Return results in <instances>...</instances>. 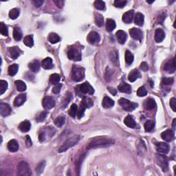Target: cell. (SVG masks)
<instances>
[{
    "instance_id": "cell-58",
    "label": "cell",
    "mask_w": 176,
    "mask_h": 176,
    "mask_svg": "<svg viewBox=\"0 0 176 176\" xmlns=\"http://www.w3.org/2000/svg\"><path fill=\"white\" fill-rule=\"evenodd\" d=\"M54 2L59 8H63V5H64V1H62V0H55Z\"/></svg>"
},
{
    "instance_id": "cell-33",
    "label": "cell",
    "mask_w": 176,
    "mask_h": 176,
    "mask_svg": "<svg viewBox=\"0 0 176 176\" xmlns=\"http://www.w3.org/2000/svg\"><path fill=\"white\" fill-rule=\"evenodd\" d=\"M125 62L127 65H131L134 61V55H132V53L131 52L130 50H127L125 51Z\"/></svg>"
},
{
    "instance_id": "cell-46",
    "label": "cell",
    "mask_w": 176,
    "mask_h": 176,
    "mask_svg": "<svg viewBox=\"0 0 176 176\" xmlns=\"http://www.w3.org/2000/svg\"><path fill=\"white\" fill-rule=\"evenodd\" d=\"M8 88V83L4 80H0V94L2 95Z\"/></svg>"
},
{
    "instance_id": "cell-34",
    "label": "cell",
    "mask_w": 176,
    "mask_h": 176,
    "mask_svg": "<svg viewBox=\"0 0 176 176\" xmlns=\"http://www.w3.org/2000/svg\"><path fill=\"white\" fill-rule=\"evenodd\" d=\"M94 20H95V24H96L98 26H99V27H101V26H103L104 18L102 15L99 14V13H96V14H95Z\"/></svg>"
},
{
    "instance_id": "cell-21",
    "label": "cell",
    "mask_w": 176,
    "mask_h": 176,
    "mask_svg": "<svg viewBox=\"0 0 176 176\" xmlns=\"http://www.w3.org/2000/svg\"><path fill=\"white\" fill-rule=\"evenodd\" d=\"M165 37L164 32L162 29H156L155 32V40L157 43H160Z\"/></svg>"
},
{
    "instance_id": "cell-61",
    "label": "cell",
    "mask_w": 176,
    "mask_h": 176,
    "mask_svg": "<svg viewBox=\"0 0 176 176\" xmlns=\"http://www.w3.org/2000/svg\"><path fill=\"white\" fill-rule=\"evenodd\" d=\"M108 90H109L112 95H114V96H115V95H116L117 94V91L116 89H114L113 87H108Z\"/></svg>"
},
{
    "instance_id": "cell-41",
    "label": "cell",
    "mask_w": 176,
    "mask_h": 176,
    "mask_svg": "<svg viewBox=\"0 0 176 176\" xmlns=\"http://www.w3.org/2000/svg\"><path fill=\"white\" fill-rule=\"evenodd\" d=\"M154 126H155L154 122L153 121H150V120L146 121L145 125H144V127H145V130L147 132H151V131H152L153 129L154 128Z\"/></svg>"
},
{
    "instance_id": "cell-10",
    "label": "cell",
    "mask_w": 176,
    "mask_h": 176,
    "mask_svg": "<svg viewBox=\"0 0 176 176\" xmlns=\"http://www.w3.org/2000/svg\"><path fill=\"white\" fill-rule=\"evenodd\" d=\"M130 36L134 39V40L136 41H141L143 38V34L142 30L140 29L136 28H133L130 30Z\"/></svg>"
},
{
    "instance_id": "cell-6",
    "label": "cell",
    "mask_w": 176,
    "mask_h": 176,
    "mask_svg": "<svg viewBox=\"0 0 176 176\" xmlns=\"http://www.w3.org/2000/svg\"><path fill=\"white\" fill-rule=\"evenodd\" d=\"M67 57L72 61H79L81 60V53L80 50L76 48H71L67 52Z\"/></svg>"
},
{
    "instance_id": "cell-35",
    "label": "cell",
    "mask_w": 176,
    "mask_h": 176,
    "mask_svg": "<svg viewBox=\"0 0 176 176\" xmlns=\"http://www.w3.org/2000/svg\"><path fill=\"white\" fill-rule=\"evenodd\" d=\"M78 107L77 105L75 103L72 104L70 107V110H69V112H68L69 115H70V116L72 118L76 117V116L77 115V114H78Z\"/></svg>"
},
{
    "instance_id": "cell-12",
    "label": "cell",
    "mask_w": 176,
    "mask_h": 176,
    "mask_svg": "<svg viewBox=\"0 0 176 176\" xmlns=\"http://www.w3.org/2000/svg\"><path fill=\"white\" fill-rule=\"evenodd\" d=\"M11 111H12V109L8 104L1 103L0 105V114L3 117L8 116V115H10Z\"/></svg>"
},
{
    "instance_id": "cell-49",
    "label": "cell",
    "mask_w": 176,
    "mask_h": 176,
    "mask_svg": "<svg viewBox=\"0 0 176 176\" xmlns=\"http://www.w3.org/2000/svg\"><path fill=\"white\" fill-rule=\"evenodd\" d=\"M127 1L126 0H116L114 1V6L117 8H123L125 5L127 4Z\"/></svg>"
},
{
    "instance_id": "cell-62",
    "label": "cell",
    "mask_w": 176,
    "mask_h": 176,
    "mask_svg": "<svg viewBox=\"0 0 176 176\" xmlns=\"http://www.w3.org/2000/svg\"><path fill=\"white\" fill-rule=\"evenodd\" d=\"M175 119H174L173 120V129H175Z\"/></svg>"
},
{
    "instance_id": "cell-1",
    "label": "cell",
    "mask_w": 176,
    "mask_h": 176,
    "mask_svg": "<svg viewBox=\"0 0 176 176\" xmlns=\"http://www.w3.org/2000/svg\"><path fill=\"white\" fill-rule=\"evenodd\" d=\"M114 141L111 138L107 137H96L91 140L89 145L87 146V149H94V148L104 147H107L114 144Z\"/></svg>"
},
{
    "instance_id": "cell-42",
    "label": "cell",
    "mask_w": 176,
    "mask_h": 176,
    "mask_svg": "<svg viewBox=\"0 0 176 176\" xmlns=\"http://www.w3.org/2000/svg\"><path fill=\"white\" fill-rule=\"evenodd\" d=\"M60 80V76L58 74H52L50 75L49 81L52 85H57Z\"/></svg>"
},
{
    "instance_id": "cell-19",
    "label": "cell",
    "mask_w": 176,
    "mask_h": 176,
    "mask_svg": "<svg viewBox=\"0 0 176 176\" xmlns=\"http://www.w3.org/2000/svg\"><path fill=\"white\" fill-rule=\"evenodd\" d=\"M116 36L118 42L121 44H124L125 42H126L127 35L125 31L123 30L117 31L116 34Z\"/></svg>"
},
{
    "instance_id": "cell-31",
    "label": "cell",
    "mask_w": 176,
    "mask_h": 176,
    "mask_svg": "<svg viewBox=\"0 0 176 176\" xmlns=\"http://www.w3.org/2000/svg\"><path fill=\"white\" fill-rule=\"evenodd\" d=\"M134 22L135 24L136 25L139 26H142L144 24V15L142 14L141 12H138L137 14L135 16V19H134Z\"/></svg>"
},
{
    "instance_id": "cell-11",
    "label": "cell",
    "mask_w": 176,
    "mask_h": 176,
    "mask_svg": "<svg viewBox=\"0 0 176 176\" xmlns=\"http://www.w3.org/2000/svg\"><path fill=\"white\" fill-rule=\"evenodd\" d=\"M157 160L161 168H162L163 171H166L168 168V160L166 157L162 154L157 155Z\"/></svg>"
},
{
    "instance_id": "cell-20",
    "label": "cell",
    "mask_w": 176,
    "mask_h": 176,
    "mask_svg": "<svg viewBox=\"0 0 176 176\" xmlns=\"http://www.w3.org/2000/svg\"><path fill=\"white\" fill-rule=\"evenodd\" d=\"M161 138L166 142H171L173 138V132L171 130L164 131L161 134Z\"/></svg>"
},
{
    "instance_id": "cell-50",
    "label": "cell",
    "mask_w": 176,
    "mask_h": 176,
    "mask_svg": "<svg viewBox=\"0 0 176 176\" xmlns=\"http://www.w3.org/2000/svg\"><path fill=\"white\" fill-rule=\"evenodd\" d=\"M47 115H48V113L46 112H41L40 114H38L36 117V121L37 122H43L46 119V118L47 117Z\"/></svg>"
},
{
    "instance_id": "cell-30",
    "label": "cell",
    "mask_w": 176,
    "mask_h": 176,
    "mask_svg": "<svg viewBox=\"0 0 176 176\" xmlns=\"http://www.w3.org/2000/svg\"><path fill=\"white\" fill-rule=\"evenodd\" d=\"M48 42L51 43L52 44H57L60 41V37L59 35H57V34L54 33H51L49 34V35H48Z\"/></svg>"
},
{
    "instance_id": "cell-2",
    "label": "cell",
    "mask_w": 176,
    "mask_h": 176,
    "mask_svg": "<svg viewBox=\"0 0 176 176\" xmlns=\"http://www.w3.org/2000/svg\"><path fill=\"white\" fill-rule=\"evenodd\" d=\"M85 77V70L78 65H73L72 70V78L73 80L79 82Z\"/></svg>"
},
{
    "instance_id": "cell-36",
    "label": "cell",
    "mask_w": 176,
    "mask_h": 176,
    "mask_svg": "<svg viewBox=\"0 0 176 176\" xmlns=\"http://www.w3.org/2000/svg\"><path fill=\"white\" fill-rule=\"evenodd\" d=\"M18 69H19V66L17 64H12L9 66L8 67V74L10 76H15V74L17 73L18 72Z\"/></svg>"
},
{
    "instance_id": "cell-28",
    "label": "cell",
    "mask_w": 176,
    "mask_h": 176,
    "mask_svg": "<svg viewBox=\"0 0 176 176\" xmlns=\"http://www.w3.org/2000/svg\"><path fill=\"white\" fill-rule=\"evenodd\" d=\"M30 123L28 121H25L20 123V125H19V130L21 131V132L26 133L28 132L30 129Z\"/></svg>"
},
{
    "instance_id": "cell-38",
    "label": "cell",
    "mask_w": 176,
    "mask_h": 176,
    "mask_svg": "<svg viewBox=\"0 0 176 176\" xmlns=\"http://www.w3.org/2000/svg\"><path fill=\"white\" fill-rule=\"evenodd\" d=\"M15 85L19 91H24L26 89V85L22 80H18L15 81Z\"/></svg>"
},
{
    "instance_id": "cell-8",
    "label": "cell",
    "mask_w": 176,
    "mask_h": 176,
    "mask_svg": "<svg viewBox=\"0 0 176 176\" xmlns=\"http://www.w3.org/2000/svg\"><path fill=\"white\" fill-rule=\"evenodd\" d=\"M87 42L90 44L96 45L98 44L99 42H100V35H98V33H96V32L95 31H91L89 33V35H87Z\"/></svg>"
},
{
    "instance_id": "cell-44",
    "label": "cell",
    "mask_w": 176,
    "mask_h": 176,
    "mask_svg": "<svg viewBox=\"0 0 176 176\" xmlns=\"http://www.w3.org/2000/svg\"><path fill=\"white\" fill-rule=\"evenodd\" d=\"M19 15V10L18 8H13L9 12V17L11 19H15Z\"/></svg>"
},
{
    "instance_id": "cell-53",
    "label": "cell",
    "mask_w": 176,
    "mask_h": 176,
    "mask_svg": "<svg viewBox=\"0 0 176 176\" xmlns=\"http://www.w3.org/2000/svg\"><path fill=\"white\" fill-rule=\"evenodd\" d=\"M174 80L173 78H163L162 80V83L163 85H172L173 83Z\"/></svg>"
},
{
    "instance_id": "cell-5",
    "label": "cell",
    "mask_w": 176,
    "mask_h": 176,
    "mask_svg": "<svg viewBox=\"0 0 176 176\" xmlns=\"http://www.w3.org/2000/svg\"><path fill=\"white\" fill-rule=\"evenodd\" d=\"M118 103L123 109L127 112H132L136 109L138 107V104L133 103L132 101L127 100L124 98H121L118 100Z\"/></svg>"
},
{
    "instance_id": "cell-52",
    "label": "cell",
    "mask_w": 176,
    "mask_h": 176,
    "mask_svg": "<svg viewBox=\"0 0 176 176\" xmlns=\"http://www.w3.org/2000/svg\"><path fill=\"white\" fill-rule=\"evenodd\" d=\"M85 109H86L85 107L84 106V105L81 103H80V105L79 107V109H78V110L77 116H78V118H82L83 116L84 113H85Z\"/></svg>"
},
{
    "instance_id": "cell-14",
    "label": "cell",
    "mask_w": 176,
    "mask_h": 176,
    "mask_svg": "<svg viewBox=\"0 0 176 176\" xmlns=\"http://www.w3.org/2000/svg\"><path fill=\"white\" fill-rule=\"evenodd\" d=\"M164 70L169 74H173L175 72V59H173L171 61H168L167 63L164 65Z\"/></svg>"
},
{
    "instance_id": "cell-59",
    "label": "cell",
    "mask_w": 176,
    "mask_h": 176,
    "mask_svg": "<svg viewBox=\"0 0 176 176\" xmlns=\"http://www.w3.org/2000/svg\"><path fill=\"white\" fill-rule=\"evenodd\" d=\"M32 2H33L34 6H35L38 8V7H40L43 4L44 1H40V0H34V1H32Z\"/></svg>"
},
{
    "instance_id": "cell-51",
    "label": "cell",
    "mask_w": 176,
    "mask_h": 176,
    "mask_svg": "<svg viewBox=\"0 0 176 176\" xmlns=\"http://www.w3.org/2000/svg\"><path fill=\"white\" fill-rule=\"evenodd\" d=\"M147 94V89H145V87H143V86H142V87H140L139 89H138L137 91V95L138 96L140 97H143L145 96Z\"/></svg>"
},
{
    "instance_id": "cell-56",
    "label": "cell",
    "mask_w": 176,
    "mask_h": 176,
    "mask_svg": "<svg viewBox=\"0 0 176 176\" xmlns=\"http://www.w3.org/2000/svg\"><path fill=\"white\" fill-rule=\"evenodd\" d=\"M140 69L143 71L147 72L149 70V65H148L147 62H143L140 64Z\"/></svg>"
},
{
    "instance_id": "cell-13",
    "label": "cell",
    "mask_w": 176,
    "mask_h": 176,
    "mask_svg": "<svg viewBox=\"0 0 176 176\" xmlns=\"http://www.w3.org/2000/svg\"><path fill=\"white\" fill-rule=\"evenodd\" d=\"M156 149L160 153L162 154H167L169 151V146L167 143H158L155 144Z\"/></svg>"
},
{
    "instance_id": "cell-45",
    "label": "cell",
    "mask_w": 176,
    "mask_h": 176,
    "mask_svg": "<svg viewBox=\"0 0 176 176\" xmlns=\"http://www.w3.org/2000/svg\"><path fill=\"white\" fill-rule=\"evenodd\" d=\"M65 121V118L64 117H63V116H59L55 120V121H54V123H55V125L57 127H62L63 125H64Z\"/></svg>"
},
{
    "instance_id": "cell-17",
    "label": "cell",
    "mask_w": 176,
    "mask_h": 176,
    "mask_svg": "<svg viewBox=\"0 0 176 176\" xmlns=\"http://www.w3.org/2000/svg\"><path fill=\"white\" fill-rule=\"evenodd\" d=\"M134 17V10H129L127 12H125L123 15V21L125 24H130L132 23Z\"/></svg>"
},
{
    "instance_id": "cell-60",
    "label": "cell",
    "mask_w": 176,
    "mask_h": 176,
    "mask_svg": "<svg viewBox=\"0 0 176 176\" xmlns=\"http://www.w3.org/2000/svg\"><path fill=\"white\" fill-rule=\"evenodd\" d=\"M45 139H46V134L44 132H42L39 136V140H40V142H43L44 141Z\"/></svg>"
},
{
    "instance_id": "cell-57",
    "label": "cell",
    "mask_w": 176,
    "mask_h": 176,
    "mask_svg": "<svg viewBox=\"0 0 176 176\" xmlns=\"http://www.w3.org/2000/svg\"><path fill=\"white\" fill-rule=\"evenodd\" d=\"M33 143H32V140L30 139V137L29 136H26V145L27 147H31Z\"/></svg>"
},
{
    "instance_id": "cell-23",
    "label": "cell",
    "mask_w": 176,
    "mask_h": 176,
    "mask_svg": "<svg viewBox=\"0 0 176 176\" xmlns=\"http://www.w3.org/2000/svg\"><path fill=\"white\" fill-rule=\"evenodd\" d=\"M7 147H8V149L10 152H16L19 149L18 143L15 140H11L8 142Z\"/></svg>"
},
{
    "instance_id": "cell-47",
    "label": "cell",
    "mask_w": 176,
    "mask_h": 176,
    "mask_svg": "<svg viewBox=\"0 0 176 176\" xmlns=\"http://www.w3.org/2000/svg\"><path fill=\"white\" fill-rule=\"evenodd\" d=\"M0 31H1V35H3V36H8V28L3 22L0 23Z\"/></svg>"
},
{
    "instance_id": "cell-54",
    "label": "cell",
    "mask_w": 176,
    "mask_h": 176,
    "mask_svg": "<svg viewBox=\"0 0 176 176\" xmlns=\"http://www.w3.org/2000/svg\"><path fill=\"white\" fill-rule=\"evenodd\" d=\"M61 87H62V85L60 83H58L57 85H55V87L52 88V92L55 94H59L60 91H61Z\"/></svg>"
},
{
    "instance_id": "cell-32",
    "label": "cell",
    "mask_w": 176,
    "mask_h": 176,
    "mask_svg": "<svg viewBox=\"0 0 176 176\" xmlns=\"http://www.w3.org/2000/svg\"><path fill=\"white\" fill-rule=\"evenodd\" d=\"M105 26H106L107 30L109 32H112L115 29L116 23L113 19H107L106 20Z\"/></svg>"
},
{
    "instance_id": "cell-29",
    "label": "cell",
    "mask_w": 176,
    "mask_h": 176,
    "mask_svg": "<svg viewBox=\"0 0 176 176\" xmlns=\"http://www.w3.org/2000/svg\"><path fill=\"white\" fill-rule=\"evenodd\" d=\"M145 108L147 110H152L155 107V102L153 98H147L145 102Z\"/></svg>"
},
{
    "instance_id": "cell-40",
    "label": "cell",
    "mask_w": 176,
    "mask_h": 176,
    "mask_svg": "<svg viewBox=\"0 0 176 176\" xmlns=\"http://www.w3.org/2000/svg\"><path fill=\"white\" fill-rule=\"evenodd\" d=\"M13 37L16 41H20L22 38V33L20 29L17 27H15L13 30Z\"/></svg>"
},
{
    "instance_id": "cell-9",
    "label": "cell",
    "mask_w": 176,
    "mask_h": 176,
    "mask_svg": "<svg viewBox=\"0 0 176 176\" xmlns=\"http://www.w3.org/2000/svg\"><path fill=\"white\" fill-rule=\"evenodd\" d=\"M42 105L45 109L49 110L55 106V101L52 97L46 96L43 99Z\"/></svg>"
},
{
    "instance_id": "cell-48",
    "label": "cell",
    "mask_w": 176,
    "mask_h": 176,
    "mask_svg": "<svg viewBox=\"0 0 176 176\" xmlns=\"http://www.w3.org/2000/svg\"><path fill=\"white\" fill-rule=\"evenodd\" d=\"M45 166H46V162L45 161H42V162H41L40 163L38 164V165L36 167V169H35V171H36L37 174H41L44 171Z\"/></svg>"
},
{
    "instance_id": "cell-55",
    "label": "cell",
    "mask_w": 176,
    "mask_h": 176,
    "mask_svg": "<svg viewBox=\"0 0 176 176\" xmlns=\"http://www.w3.org/2000/svg\"><path fill=\"white\" fill-rule=\"evenodd\" d=\"M170 106L173 112L176 111V99L175 98H172L170 100Z\"/></svg>"
},
{
    "instance_id": "cell-15",
    "label": "cell",
    "mask_w": 176,
    "mask_h": 176,
    "mask_svg": "<svg viewBox=\"0 0 176 176\" xmlns=\"http://www.w3.org/2000/svg\"><path fill=\"white\" fill-rule=\"evenodd\" d=\"M8 52L10 57L13 59H16L21 54V51L17 46H13L8 48Z\"/></svg>"
},
{
    "instance_id": "cell-24",
    "label": "cell",
    "mask_w": 176,
    "mask_h": 176,
    "mask_svg": "<svg viewBox=\"0 0 176 176\" xmlns=\"http://www.w3.org/2000/svg\"><path fill=\"white\" fill-rule=\"evenodd\" d=\"M28 67L32 72H39V69H40V63L38 60H34L30 63H29Z\"/></svg>"
},
{
    "instance_id": "cell-22",
    "label": "cell",
    "mask_w": 176,
    "mask_h": 176,
    "mask_svg": "<svg viewBox=\"0 0 176 176\" xmlns=\"http://www.w3.org/2000/svg\"><path fill=\"white\" fill-rule=\"evenodd\" d=\"M114 101L108 96H105L102 102V106L105 109H109L114 106Z\"/></svg>"
},
{
    "instance_id": "cell-7",
    "label": "cell",
    "mask_w": 176,
    "mask_h": 176,
    "mask_svg": "<svg viewBox=\"0 0 176 176\" xmlns=\"http://www.w3.org/2000/svg\"><path fill=\"white\" fill-rule=\"evenodd\" d=\"M78 87L81 93L88 94L90 95H92L94 93V89L88 82H85V83L78 85Z\"/></svg>"
},
{
    "instance_id": "cell-4",
    "label": "cell",
    "mask_w": 176,
    "mask_h": 176,
    "mask_svg": "<svg viewBox=\"0 0 176 176\" xmlns=\"http://www.w3.org/2000/svg\"><path fill=\"white\" fill-rule=\"evenodd\" d=\"M17 174L19 176H30L32 175L30 168L27 162L22 161L20 162L17 165Z\"/></svg>"
},
{
    "instance_id": "cell-18",
    "label": "cell",
    "mask_w": 176,
    "mask_h": 176,
    "mask_svg": "<svg viewBox=\"0 0 176 176\" xmlns=\"http://www.w3.org/2000/svg\"><path fill=\"white\" fill-rule=\"evenodd\" d=\"M26 100V94H21L16 97L14 100V105L15 107L21 106Z\"/></svg>"
},
{
    "instance_id": "cell-37",
    "label": "cell",
    "mask_w": 176,
    "mask_h": 176,
    "mask_svg": "<svg viewBox=\"0 0 176 176\" xmlns=\"http://www.w3.org/2000/svg\"><path fill=\"white\" fill-rule=\"evenodd\" d=\"M24 44H25L26 46L30 47V48L33 47L34 45L33 35H28V36H26L24 39Z\"/></svg>"
},
{
    "instance_id": "cell-26",
    "label": "cell",
    "mask_w": 176,
    "mask_h": 176,
    "mask_svg": "<svg viewBox=\"0 0 176 176\" xmlns=\"http://www.w3.org/2000/svg\"><path fill=\"white\" fill-rule=\"evenodd\" d=\"M42 66L43 68L45 70H50L53 66V63H52V60L51 58L47 57L44 59L42 62Z\"/></svg>"
},
{
    "instance_id": "cell-39",
    "label": "cell",
    "mask_w": 176,
    "mask_h": 176,
    "mask_svg": "<svg viewBox=\"0 0 176 176\" xmlns=\"http://www.w3.org/2000/svg\"><path fill=\"white\" fill-rule=\"evenodd\" d=\"M81 103L84 105L85 108H90L94 105L93 100L90 98H88V97H85V98H83Z\"/></svg>"
},
{
    "instance_id": "cell-63",
    "label": "cell",
    "mask_w": 176,
    "mask_h": 176,
    "mask_svg": "<svg viewBox=\"0 0 176 176\" xmlns=\"http://www.w3.org/2000/svg\"><path fill=\"white\" fill-rule=\"evenodd\" d=\"M147 2L148 3H152L153 2H154V1H147Z\"/></svg>"
},
{
    "instance_id": "cell-43",
    "label": "cell",
    "mask_w": 176,
    "mask_h": 176,
    "mask_svg": "<svg viewBox=\"0 0 176 176\" xmlns=\"http://www.w3.org/2000/svg\"><path fill=\"white\" fill-rule=\"evenodd\" d=\"M95 8L98 10H105V3L104 1H100V0H97L94 2Z\"/></svg>"
},
{
    "instance_id": "cell-27",
    "label": "cell",
    "mask_w": 176,
    "mask_h": 176,
    "mask_svg": "<svg viewBox=\"0 0 176 176\" xmlns=\"http://www.w3.org/2000/svg\"><path fill=\"white\" fill-rule=\"evenodd\" d=\"M124 123L127 127H130V128H134V127L136 126V121H135L134 118L130 115H128L127 117H125Z\"/></svg>"
},
{
    "instance_id": "cell-25",
    "label": "cell",
    "mask_w": 176,
    "mask_h": 176,
    "mask_svg": "<svg viewBox=\"0 0 176 176\" xmlns=\"http://www.w3.org/2000/svg\"><path fill=\"white\" fill-rule=\"evenodd\" d=\"M140 76H141V74H140L139 71L135 69V70L131 71L128 76V79L130 82H134L138 78H140Z\"/></svg>"
},
{
    "instance_id": "cell-16",
    "label": "cell",
    "mask_w": 176,
    "mask_h": 176,
    "mask_svg": "<svg viewBox=\"0 0 176 176\" xmlns=\"http://www.w3.org/2000/svg\"><path fill=\"white\" fill-rule=\"evenodd\" d=\"M118 90L121 91V92L126 93L128 94L132 93V86H131L130 84L125 83V82H122V83H121V84L118 85Z\"/></svg>"
},
{
    "instance_id": "cell-3",
    "label": "cell",
    "mask_w": 176,
    "mask_h": 176,
    "mask_svg": "<svg viewBox=\"0 0 176 176\" xmlns=\"http://www.w3.org/2000/svg\"><path fill=\"white\" fill-rule=\"evenodd\" d=\"M79 139H80V136H78V135H75V136H72V137L67 139L66 141H65V143L59 147V152L62 153L64 152L65 151H67L69 148L72 147L73 146L75 145L76 144L78 143Z\"/></svg>"
}]
</instances>
